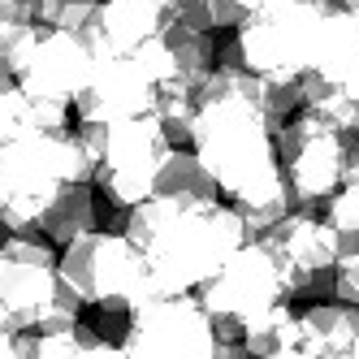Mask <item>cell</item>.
I'll list each match as a JSON object with an SVG mask.
<instances>
[{"instance_id": "obj_8", "label": "cell", "mask_w": 359, "mask_h": 359, "mask_svg": "<svg viewBox=\"0 0 359 359\" xmlns=\"http://www.w3.org/2000/svg\"><path fill=\"white\" fill-rule=\"evenodd\" d=\"M156 83L147 79V69L135 57H95V74L74 100V113L83 126H113L147 117L156 109Z\"/></svg>"}, {"instance_id": "obj_16", "label": "cell", "mask_w": 359, "mask_h": 359, "mask_svg": "<svg viewBox=\"0 0 359 359\" xmlns=\"http://www.w3.org/2000/svg\"><path fill=\"white\" fill-rule=\"evenodd\" d=\"M333 299L359 307V255H346L333 264Z\"/></svg>"}, {"instance_id": "obj_5", "label": "cell", "mask_w": 359, "mask_h": 359, "mask_svg": "<svg viewBox=\"0 0 359 359\" xmlns=\"http://www.w3.org/2000/svg\"><path fill=\"white\" fill-rule=\"evenodd\" d=\"M169 156V139L161 130L156 117H130V121H113L100 126V165H95V182L104 191L113 208L130 212L135 203L156 195V173Z\"/></svg>"}, {"instance_id": "obj_18", "label": "cell", "mask_w": 359, "mask_h": 359, "mask_svg": "<svg viewBox=\"0 0 359 359\" xmlns=\"http://www.w3.org/2000/svg\"><path fill=\"white\" fill-rule=\"evenodd\" d=\"M79 359H130V355H126V346H117V342H95Z\"/></svg>"}, {"instance_id": "obj_20", "label": "cell", "mask_w": 359, "mask_h": 359, "mask_svg": "<svg viewBox=\"0 0 359 359\" xmlns=\"http://www.w3.org/2000/svg\"><path fill=\"white\" fill-rule=\"evenodd\" d=\"M5 243H9V234H5V225H0V251H5Z\"/></svg>"}, {"instance_id": "obj_17", "label": "cell", "mask_w": 359, "mask_h": 359, "mask_svg": "<svg viewBox=\"0 0 359 359\" xmlns=\"http://www.w3.org/2000/svg\"><path fill=\"white\" fill-rule=\"evenodd\" d=\"M0 359H35V333H13Z\"/></svg>"}, {"instance_id": "obj_14", "label": "cell", "mask_w": 359, "mask_h": 359, "mask_svg": "<svg viewBox=\"0 0 359 359\" xmlns=\"http://www.w3.org/2000/svg\"><path fill=\"white\" fill-rule=\"evenodd\" d=\"M91 229H100V208H95L91 187H87V182H65L53 199H48L43 221H39V234H43L48 243L69 247L74 238L91 234Z\"/></svg>"}, {"instance_id": "obj_12", "label": "cell", "mask_w": 359, "mask_h": 359, "mask_svg": "<svg viewBox=\"0 0 359 359\" xmlns=\"http://www.w3.org/2000/svg\"><path fill=\"white\" fill-rule=\"evenodd\" d=\"M299 338L307 359H342L359 346V307L333 299V303H312L299 312Z\"/></svg>"}, {"instance_id": "obj_4", "label": "cell", "mask_w": 359, "mask_h": 359, "mask_svg": "<svg viewBox=\"0 0 359 359\" xmlns=\"http://www.w3.org/2000/svg\"><path fill=\"white\" fill-rule=\"evenodd\" d=\"M273 139H277L281 173H286V191L294 199V208L325 212V203L342 191V177H346V135H338L312 109H303Z\"/></svg>"}, {"instance_id": "obj_6", "label": "cell", "mask_w": 359, "mask_h": 359, "mask_svg": "<svg viewBox=\"0 0 359 359\" xmlns=\"http://www.w3.org/2000/svg\"><path fill=\"white\" fill-rule=\"evenodd\" d=\"M121 346L130 359H212L217 329L195 294H165L130 312Z\"/></svg>"}, {"instance_id": "obj_1", "label": "cell", "mask_w": 359, "mask_h": 359, "mask_svg": "<svg viewBox=\"0 0 359 359\" xmlns=\"http://www.w3.org/2000/svg\"><path fill=\"white\" fill-rule=\"evenodd\" d=\"M243 243H251V234L234 203L173 208V217L165 221V229L151 238L143 255H147L151 281L165 299V294H195Z\"/></svg>"}, {"instance_id": "obj_11", "label": "cell", "mask_w": 359, "mask_h": 359, "mask_svg": "<svg viewBox=\"0 0 359 359\" xmlns=\"http://www.w3.org/2000/svg\"><path fill=\"white\" fill-rule=\"evenodd\" d=\"M260 243L277 255L281 277H290V273H333V264H338V229L320 212H307V208H290Z\"/></svg>"}, {"instance_id": "obj_15", "label": "cell", "mask_w": 359, "mask_h": 359, "mask_svg": "<svg viewBox=\"0 0 359 359\" xmlns=\"http://www.w3.org/2000/svg\"><path fill=\"white\" fill-rule=\"evenodd\" d=\"M100 18V0H35V22L43 31H65V35H87Z\"/></svg>"}, {"instance_id": "obj_10", "label": "cell", "mask_w": 359, "mask_h": 359, "mask_svg": "<svg viewBox=\"0 0 359 359\" xmlns=\"http://www.w3.org/2000/svg\"><path fill=\"white\" fill-rule=\"evenodd\" d=\"M173 18L177 0H100V18L83 39L95 57H135Z\"/></svg>"}, {"instance_id": "obj_13", "label": "cell", "mask_w": 359, "mask_h": 359, "mask_svg": "<svg viewBox=\"0 0 359 359\" xmlns=\"http://www.w3.org/2000/svg\"><path fill=\"white\" fill-rule=\"evenodd\" d=\"M156 195L182 203V208H212V203H221V191L212 182V173L203 169V161L195 156V147H169V156L156 173Z\"/></svg>"}, {"instance_id": "obj_7", "label": "cell", "mask_w": 359, "mask_h": 359, "mask_svg": "<svg viewBox=\"0 0 359 359\" xmlns=\"http://www.w3.org/2000/svg\"><path fill=\"white\" fill-rule=\"evenodd\" d=\"M61 286V255L43 234H9L0 251V307L9 333H35Z\"/></svg>"}, {"instance_id": "obj_3", "label": "cell", "mask_w": 359, "mask_h": 359, "mask_svg": "<svg viewBox=\"0 0 359 359\" xmlns=\"http://www.w3.org/2000/svg\"><path fill=\"white\" fill-rule=\"evenodd\" d=\"M199 307L212 316L217 342H243V325L251 316L269 312V307L286 303V286H281V264L277 255L251 238L243 243L229 260L195 290Z\"/></svg>"}, {"instance_id": "obj_9", "label": "cell", "mask_w": 359, "mask_h": 359, "mask_svg": "<svg viewBox=\"0 0 359 359\" xmlns=\"http://www.w3.org/2000/svg\"><path fill=\"white\" fill-rule=\"evenodd\" d=\"M91 74H95V53L87 48V39L65 31H43L18 74V87L27 100H69L74 104L79 91L91 83Z\"/></svg>"}, {"instance_id": "obj_22", "label": "cell", "mask_w": 359, "mask_h": 359, "mask_svg": "<svg viewBox=\"0 0 359 359\" xmlns=\"http://www.w3.org/2000/svg\"><path fill=\"white\" fill-rule=\"evenodd\" d=\"M355 355H359V346H355Z\"/></svg>"}, {"instance_id": "obj_19", "label": "cell", "mask_w": 359, "mask_h": 359, "mask_svg": "<svg viewBox=\"0 0 359 359\" xmlns=\"http://www.w3.org/2000/svg\"><path fill=\"white\" fill-rule=\"evenodd\" d=\"M0 333H9V316H5V307H0Z\"/></svg>"}, {"instance_id": "obj_21", "label": "cell", "mask_w": 359, "mask_h": 359, "mask_svg": "<svg viewBox=\"0 0 359 359\" xmlns=\"http://www.w3.org/2000/svg\"><path fill=\"white\" fill-rule=\"evenodd\" d=\"M342 359H359V355H355V351H351V355H342Z\"/></svg>"}, {"instance_id": "obj_2", "label": "cell", "mask_w": 359, "mask_h": 359, "mask_svg": "<svg viewBox=\"0 0 359 359\" xmlns=\"http://www.w3.org/2000/svg\"><path fill=\"white\" fill-rule=\"evenodd\" d=\"M61 281L87 307H143L161 299L147 255L117 229H91L61 251Z\"/></svg>"}]
</instances>
